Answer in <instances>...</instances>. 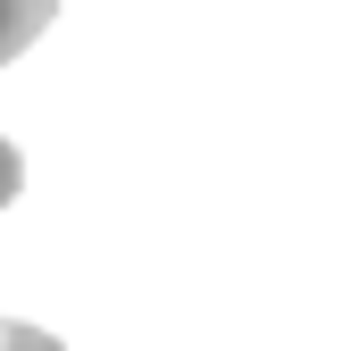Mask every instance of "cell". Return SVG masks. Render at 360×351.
Here are the masks:
<instances>
[{
	"mask_svg": "<svg viewBox=\"0 0 360 351\" xmlns=\"http://www.w3.org/2000/svg\"><path fill=\"white\" fill-rule=\"evenodd\" d=\"M51 17H59V0H0V67L25 59V42L51 34Z\"/></svg>",
	"mask_w": 360,
	"mask_h": 351,
	"instance_id": "6da1fadb",
	"label": "cell"
},
{
	"mask_svg": "<svg viewBox=\"0 0 360 351\" xmlns=\"http://www.w3.org/2000/svg\"><path fill=\"white\" fill-rule=\"evenodd\" d=\"M0 351H68V343L42 335V326H25V318H0Z\"/></svg>",
	"mask_w": 360,
	"mask_h": 351,
	"instance_id": "7a4b0ae2",
	"label": "cell"
},
{
	"mask_svg": "<svg viewBox=\"0 0 360 351\" xmlns=\"http://www.w3.org/2000/svg\"><path fill=\"white\" fill-rule=\"evenodd\" d=\"M17 184H25V168H17V143H0V209L17 201Z\"/></svg>",
	"mask_w": 360,
	"mask_h": 351,
	"instance_id": "3957f363",
	"label": "cell"
}]
</instances>
